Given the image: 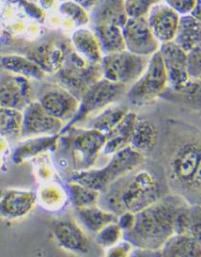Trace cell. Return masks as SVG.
I'll list each match as a JSON object with an SVG mask.
<instances>
[{"label": "cell", "mask_w": 201, "mask_h": 257, "mask_svg": "<svg viewBox=\"0 0 201 257\" xmlns=\"http://www.w3.org/2000/svg\"><path fill=\"white\" fill-rule=\"evenodd\" d=\"M161 0H125L124 6L128 18L146 17L149 10Z\"/></svg>", "instance_id": "obj_33"}, {"label": "cell", "mask_w": 201, "mask_h": 257, "mask_svg": "<svg viewBox=\"0 0 201 257\" xmlns=\"http://www.w3.org/2000/svg\"><path fill=\"white\" fill-rule=\"evenodd\" d=\"M132 244H130L128 241L124 240L122 243H117L112 245V247L107 248V255L108 256L122 257L128 256L132 253Z\"/></svg>", "instance_id": "obj_38"}, {"label": "cell", "mask_w": 201, "mask_h": 257, "mask_svg": "<svg viewBox=\"0 0 201 257\" xmlns=\"http://www.w3.org/2000/svg\"><path fill=\"white\" fill-rule=\"evenodd\" d=\"M28 58L34 61L45 73H55L63 66L66 54L62 50L52 46L42 45L32 50Z\"/></svg>", "instance_id": "obj_26"}, {"label": "cell", "mask_w": 201, "mask_h": 257, "mask_svg": "<svg viewBox=\"0 0 201 257\" xmlns=\"http://www.w3.org/2000/svg\"><path fill=\"white\" fill-rule=\"evenodd\" d=\"M22 121V111L0 106V136H20Z\"/></svg>", "instance_id": "obj_29"}, {"label": "cell", "mask_w": 201, "mask_h": 257, "mask_svg": "<svg viewBox=\"0 0 201 257\" xmlns=\"http://www.w3.org/2000/svg\"><path fill=\"white\" fill-rule=\"evenodd\" d=\"M149 27L160 44L174 41L179 25L180 15L160 2L153 6L146 16Z\"/></svg>", "instance_id": "obj_16"}, {"label": "cell", "mask_w": 201, "mask_h": 257, "mask_svg": "<svg viewBox=\"0 0 201 257\" xmlns=\"http://www.w3.org/2000/svg\"><path fill=\"white\" fill-rule=\"evenodd\" d=\"M158 129L156 125L151 121L138 116L130 139V147L144 155V153L153 150L158 142Z\"/></svg>", "instance_id": "obj_22"}, {"label": "cell", "mask_w": 201, "mask_h": 257, "mask_svg": "<svg viewBox=\"0 0 201 257\" xmlns=\"http://www.w3.org/2000/svg\"><path fill=\"white\" fill-rule=\"evenodd\" d=\"M76 52L78 53L91 64H100L102 53L94 32L79 29L72 37Z\"/></svg>", "instance_id": "obj_25"}, {"label": "cell", "mask_w": 201, "mask_h": 257, "mask_svg": "<svg viewBox=\"0 0 201 257\" xmlns=\"http://www.w3.org/2000/svg\"><path fill=\"white\" fill-rule=\"evenodd\" d=\"M198 0H161V2L174 9L180 16L190 13Z\"/></svg>", "instance_id": "obj_36"}, {"label": "cell", "mask_w": 201, "mask_h": 257, "mask_svg": "<svg viewBox=\"0 0 201 257\" xmlns=\"http://www.w3.org/2000/svg\"><path fill=\"white\" fill-rule=\"evenodd\" d=\"M60 134L50 136H40L29 138L26 141L19 144L14 151L13 161L16 164H21L24 161L47 151L55 147Z\"/></svg>", "instance_id": "obj_23"}, {"label": "cell", "mask_w": 201, "mask_h": 257, "mask_svg": "<svg viewBox=\"0 0 201 257\" xmlns=\"http://www.w3.org/2000/svg\"><path fill=\"white\" fill-rule=\"evenodd\" d=\"M136 119H138V115L136 113L132 111H128L126 115L123 116L122 119L120 120L110 132L105 134V137L106 138H110V137H120L130 141Z\"/></svg>", "instance_id": "obj_32"}, {"label": "cell", "mask_w": 201, "mask_h": 257, "mask_svg": "<svg viewBox=\"0 0 201 257\" xmlns=\"http://www.w3.org/2000/svg\"><path fill=\"white\" fill-rule=\"evenodd\" d=\"M52 234L58 244L70 253L88 254L92 244L86 234L72 219H62L56 222Z\"/></svg>", "instance_id": "obj_15"}, {"label": "cell", "mask_w": 201, "mask_h": 257, "mask_svg": "<svg viewBox=\"0 0 201 257\" xmlns=\"http://www.w3.org/2000/svg\"><path fill=\"white\" fill-rule=\"evenodd\" d=\"M138 169L116 180L100 192L97 205L118 216L125 211L138 212L158 201L162 197L158 178L148 170Z\"/></svg>", "instance_id": "obj_2"}, {"label": "cell", "mask_w": 201, "mask_h": 257, "mask_svg": "<svg viewBox=\"0 0 201 257\" xmlns=\"http://www.w3.org/2000/svg\"><path fill=\"white\" fill-rule=\"evenodd\" d=\"M169 88L166 71L159 51L152 54L144 72L128 87L126 97L135 106L154 101Z\"/></svg>", "instance_id": "obj_5"}, {"label": "cell", "mask_w": 201, "mask_h": 257, "mask_svg": "<svg viewBox=\"0 0 201 257\" xmlns=\"http://www.w3.org/2000/svg\"><path fill=\"white\" fill-rule=\"evenodd\" d=\"M149 59L127 50L105 54L100 62L102 78L130 87L142 75Z\"/></svg>", "instance_id": "obj_9"}, {"label": "cell", "mask_w": 201, "mask_h": 257, "mask_svg": "<svg viewBox=\"0 0 201 257\" xmlns=\"http://www.w3.org/2000/svg\"><path fill=\"white\" fill-rule=\"evenodd\" d=\"M124 1L100 0L91 11L92 25L109 24L122 27L128 19Z\"/></svg>", "instance_id": "obj_18"}, {"label": "cell", "mask_w": 201, "mask_h": 257, "mask_svg": "<svg viewBox=\"0 0 201 257\" xmlns=\"http://www.w3.org/2000/svg\"><path fill=\"white\" fill-rule=\"evenodd\" d=\"M38 101L48 115L63 123L72 119L78 109V99L62 86L46 89Z\"/></svg>", "instance_id": "obj_14"}, {"label": "cell", "mask_w": 201, "mask_h": 257, "mask_svg": "<svg viewBox=\"0 0 201 257\" xmlns=\"http://www.w3.org/2000/svg\"><path fill=\"white\" fill-rule=\"evenodd\" d=\"M0 67L14 74L24 76L28 80H42L44 72L30 58L16 54L0 56Z\"/></svg>", "instance_id": "obj_21"}, {"label": "cell", "mask_w": 201, "mask_h": 257, "mask_svg": "<svg viewBox=\"0 0 201 257\" xmlns=\"http://www.w3.org/2000/svg\"><path fill=\"white\" fill-rule=\"evenodd\" d=\"M200 165L201 144L198 137L180 143L172 153L167 167L169 182L178 195L196 204L200 200Z\"/></svg>", "instance_id": "obj_3"}, {"label": "cell", "mask_w": 201, "mask_h": 257, "mask_svg": "<svg viewBox=\"0 0 201 257\" xmlns=\"http://www.w3.org/2000/svg\"><path fill=\"white\" fill-rule=\"evenodd\" d=\"M158 252L162 256L200 257L201 243L188 234H174Z\"/></svg>", "instance_id": "obj_19"}, {"label": "cell", "mask_w": 201, "mask_h": 257, "mask_svg": "<svg viewBox=\"0 0 201 257\" xmlns=\"http://www.w3.org/2000/svg\"><path fill=\"white\" fill-rule=\"evenodd\" d=\"M65 133L68 135L66 138V147L72 157L74 171L91 168L104 147V134L96 129H76L74 126Z\"/></svg>", "instance_id": "obj_8"}, {"label": "cell", "mask_w": 201, "mask_h": 257, "mask_svg": "<svg viewBox=\"0 0 201 257\" xmlns=\"http://www.w3.org/2000/svg\"><path fill=\"white\" fill-rule=\"evenodd\" d=\"M22 121L20 136L32 138L60 133L64 123L48 115L39 101H31L22 110Z\"/></svg>", "instance_id": "obj_11"}, {"label": "cell", "mask_w": 201, "mask_h": 257, "mask_svg": "<svg viewBox=\"0 0 201 257\" xmlns=\"http://www.w3.org/2000/svg\"><path fill=\"white\" fill-rule=\"evenodd\" d=\"M190 15L198 20H200V0H198Z\"/></svg>", "instance_id": "obj_41"}, {"label": "cell", "mask_w": 201, "mask_h": 257, "mask_svg": "<svg viewBox=\"0 0 201 257\" xmlns=\"http://www.w3.org/2000/svg\"><path fill=\"white\" fill-rule=\"evenodd\" d=\"M158 51L166 71L169 87L175 92H179L190 79L187 71V53L174 41L161 44Z\"/></svg>", "instance_id": "obj_12"}, {"label": "cell", "mask_w": 201, "mask_h": 257, "mask_svg": "<svg viewBox=\"0 0 201 257\" xmlns=\"http://www.w3.org/2000/svg\"><path fill=\"white\" fill-rule=\"evenodd\" d=\"M188 98V100L200 104V80L188 79L184 88L179 91Z\"/></svg>", "instance_id": "obj_35"}, {"label": "cell", "mask_w": 201, "mask_h": 257, "mask_svg": "<svg viewBox=\"0 0 201 257\" xmlns=\"http://www.w3.org/2000/svg\"><path fill=\"white\" fill-rule=\"evenodd\" d=\"M68 188L76 208H88L98 203L100 191L74 182L68 184Z\"/></svg>", "instance_id": "obj_30"}, {"label": "cell", "mask_w": 201, "mask_h": 257, "mask_svg": "<svg viewBox=\"0 0 201 257\" xmlns=\"http://www.w3.org/2000/svg\"><path fill=\"white\" fill-rule=\"evenodd\" d=\"M144 162V155L128 146L112 155L104 167L74 171L71 175V181L102 192L116 180L140 168Z\"/></svg>", "instance_id": "obj_4"}, {"label": "cell", "mask_w": 201, "mask_h": 257, "mask_svg": "<svg viewBox=\"0 0 201 257\" xmlns=\"http://www.w3.org/2000/svg\"><path fill=\"white\" fill-rule=\"evenodd\" d=\"M126 50L140 56H151L161 44L154 37L146 20L143 18H128L122 27Z\"/></svg>", "instance_id": "obj_10"}, {"label": "cell", "mask_w": 201, "mask_h": 257, "mask_svg": "<svg viewBox=\"0 0 201 257\" xmlns=\"http://www.w3.org/2000/svg\"><path fill=\"white\" fill-rule=\"evenodd\" d=\"M60 86L80 100L94 82L102 78L100 64H91L78 53L70 52L58 71Z\"/></svg>", "instance_id": "obj_7"}, {"label": "cell", "mask_w": 201, "mask_h": 257, "mask_svg": "<svg viewBox=\"0 0 201 257\" xmlns=\"http://www.w3.org/2000/svg\"><path fill=\"white\" fill-rule=\"evenodd\" d=\"M200 20L193 18L190 14L180 16L174 42L188 53L200 45Z\"/></svg>", "instance_id": "obj_20"}, {"label": "cell", "mask_w": 201, "mask_h": 257, "mask_svg": "<svg viewBox=\"0 0 201 257\" xmlns=\"http://www.w3.org/2000/svg\"><path fill=\"white\" fill-rule=\"evenodd\" d=\"M92 28L102 55L126 50L122 27L115 25L102 24L92 25Z\"/></svg>", "instance_id": "obj_24"}, {"label": "cell", "mask_w": 201, "mask_h": 257, "mask_svg": "<svg viewBox=\"0 0 201 257\" xmlns=\"http://www.w3.org/2000/svg\"><path fill=\"white\" fill-rule=\"evenodd\" d=\"M135 222V213L125 211V212L120 214L117 217L116 223L118 226L122 228L123 232L130 230L132 228Z\"/></svg>", "instance_id": "obj_39"}, {"label": "cell", "mask_w": 201, "mask_h": 257, "mask_svg": "<svg viewBox=\"0 0 201 257\" xmlns=\"http://www.w3.org/2000/svg\"><path fill=\"white\" fill-rule=\"evenodd\" d=\"M42 203L48 205L50 208H52L54 204H58L60 200L62 199V196L58 190H56L55 187H45L44 190L40 192Z\"/></svg>", "instance_id": "obj_37"}, {"label": "cell", "mask_w": 201, "mask_h": 257, "mask_svg": "<svg viewBox=\"0 0 201 257\" xmlns=\"http://www.w3.org/2000/svg\"><path fill=\"white\" fill-rule=\"evenodd\" d=\"M187 71L190 79L200 80L201 48L200 45L187 53Z\"/></svg>", "instance_id": "obj_34"}, {"label": "cell", "mask_w": 201, "mask_h": 257, "mask_svg": "<svg viewBox=\"0 0 201 257\" xmlns=\"http://www.w3.org/2000/svg\"><path fill=\"white\" fill-rule=\"evenodd\" d=\"M128 89V86L115 83L104 78L97 80L80 98L76 113L68 124L63 126L60 134L63 135L70 127L86 119L89 115L100 112L105 107L118 101L126 95Z\"/></svg>", "instance_id": "obj_6"}, {"label": "cell", "mask_w": 201, "mask_h": 257, "mask_svg": "<svg viewBox=\"0 0 201 257\" xmlns=\"http://www.w3.org/2000/svg\"><path fill=\"white\" fill-rule=\"evenodd\" d=\"M188 201L182 196L161 197L153 204L135 213V222L123 232V239L138 250L158 252L174 234L175 217Z\"/></svg>", "instance_id": "obj_1"}, {"label": "cell", "mask_w": 201, "mask_h": 257, "mask_svg": "<svg viewBox=\"0 0 201 257\" xmlns=\"http://www.w3.org/2000/svg\"></svg>", "instance_id": "obj_42"}, {"label": "cell", "mask_w": 201, "mask_h": 257, "mask_svg": "<svg viewBox=\"0 0 201 257\" xmlns=\"http://www.w3.org/2000/svg\"><path fill=\"white\" fill-rule=\"evenodd\" d=\"M79 218L88 230L96 234L104 226L116 222L117 215L94 205L88 208H76Z\"/></svg>", "instance_id": "obj_27"}, {"label": "cell", "mask_w": 201, "mask_h": 257, "mask_svg": "<svg viewBox=\"0 0 201 257\" xmlns=\"http://www.w3.org/2000/svg\"><path fill=\"white\" fill-rule=\"evenodd\" d=\"M96 235L97 244L107 249L120 242L123 237V231L116 222H112L104 226Z\"/></svg>", "instance_id": "obj_31"}, {"label": "cell", "mask_w": 201, "mask_h": 257, "mask_svg": "<svg viewBox=\"0 0 201 257\" xmlns=\"http://www.w3.org/2000/svg\"><path fill=\"white\" fill-rule=\"evenodd\" d=\"M35 202L34 191L8 189L0 197V216L8 220L26 217L31 212Z\"/></svg>", "instance_id": "obj_17"}, {"label": "cell", "mask_w": 201, "mask_h": 257, "mask_svg": "<svg viewBox=\"0 0 201 257\" xmlns=\"http://www.w3.org/2000/svg\"><path fill=\"white\" fill-rule=\"evenodd\" d=\"M128 111V109L126 106L112 104L105 107L104 109L100 110V113L94 117H92L90 120L88 127L98 130L105 135L122 119Z\"/></svg>", "instance_id": "obj_28"}, {"label": "cell", "mask_w": 201, "mask_h": 257, "mask_svg": "<svg viewBox=\"0 0 201 257\" xmlns=\"http://www.w3.org/2000/svg\"><path fill=\"white\" fill-rule=\"evenodd\" d=\"M99 1L100 0H74L76 4H78L81 8L88 11H92Z\"/></svg>", "instance_id": "obj_40"}, {"label": "cell", "mask_w": 201, "mask_h": 257, "mask_svg": "<svg viewBox=\"0 0 201 257\" xmlns=\"http://www.w3.org/2000/svg\"><path fill=\"white\" fill-rule=\"evenodd\" d=\"M30 80L6 71L0 75V106L22 111L31 102Z\"/></svg>", "instance_id": "obj_13"}]
</instances>
